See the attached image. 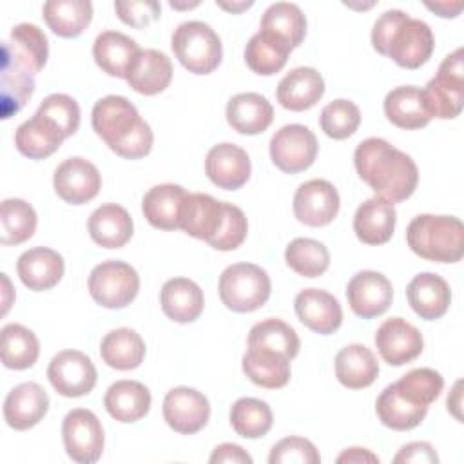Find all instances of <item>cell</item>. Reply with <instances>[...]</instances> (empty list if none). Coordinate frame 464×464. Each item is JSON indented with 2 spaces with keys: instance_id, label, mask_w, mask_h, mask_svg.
I'll return each mask as SVG.
<instances>
[{
  "instance_id": "obj_12",
  "label": "cell",
  "mask_w": 464,
  "mask_h": 464,
  "mask_svg": "<svg viewBox=\"0 0 464 464\" xmlns=\"http://www.w3.org/2000/svg\"><path fill=\"white\" fill-rule=\"evenodd\" d=\"M47 379L56 393L63 397H83L87 395L98 379L92 361L78 350L58 352L49 366Z\"/></svg>"
},
{
  "instance_id": "obj_2",
  "label": "cell",
  "mask_w": 464,
  "mask_h": 464,
  "mask_svg": "<svg viewBox=\"0 0 464 464\" xmlns=\"http://www.w3.org/2000/svg\"><path fill=\"white\" fill-rule=\"evenodd\" d=\"M92 129L121 158L140 160L152 149L154 134L125 96H105L92 107Z\"/></svg>"
},
{
  "instance_id": "obj_5",
  "label": "cell",
  "mask_w": 464,
  "mask_h": 464,
  "mask_svg": "<svg viewBox=\"0 0 464 464\" xmlns=\"http://www.w3.org/2000/svg\"><path fill=\"white\" fill-rule=\"evenodd\" d=\"M170 47L179 63L194 74H210L223 58L221 38L199 20L179 24L172 33Z\"/></svg>"
},
{
  "instance_id": "obj_50",
  "label": "cell",
  "mask_w": 464,
  "mask_h": 464,
  "mask_svg": "<svg viewBox=\"0 0 464 464\" xmlns=\"http://www.w3.org/2000/svg\"><path fill=\"white\" fill-rule=\"evenodd\" d=\"M270 464H319L321 455L317 448L303 437H286L272 446L268 455Z\"/></svg>"
},
{
  "instance_id": "obj_1",
  "label": "cell",
  "mask_w": 464,
  "mask_h": 464,
  "mask_svg": "<svg viewBox=\"0 0 464 464\" xmlns=\"http://www.w3.org/2000/svg\"><path fill=\"white\" fill-rule=\"evenodd\" d=\"M353 163L359 178L392 205L408 199L417 188L415 161L382 138L362 140L353 152Z\"/></svg>"
},
{
  "instance_id": "obj_29",
  "label": "cell",
  "mask_w": 464,
  "mask_h": 464,
  "mask_svg": "<svg viewBox=\"0 0 464 464\" xmlns=\"http://www.w3.org/2000/svg\"><path fill=\"white\" fill-rule=\"evenodd\" d=\"M150 392L138 381H116L109 386L103 397L107 413L118 422H136L143 419L150 410Z\"/></svg>"
},
{
  "instance_id": "obj_42",
  "label": "cell",
  "mask_w": 464,
  "mask_h": 464,
  "mask_svg": "<svg viewBox=\"0 0 464 464\" xmlns=\"http://www.w3.org/2000/svg\"><path fill=\"white\" fill-rule=\"evenodd\" d=\"M259 27V31L272 33L295 49L301 45L306 34V18L299 5L290 2H276L263 13Z\"/></svg>"
},
{
  "instance_id": "obj_17",
  "label": "cell",
  "mask_w": 464,
  "mask_h": 464,
  "mask_svg": "<svg viewBox=\"0 0 464 464\" xmlns=\"http://www.w3.org/2000/svg\"><path fill=\"white\" fill-rule=\"evenodd\" d=\"M53 185L65 203L83 205L100 192L102 176L89 160L74 156L56 167Z\"/></svg>"
},
{
  "instance_id": "obj_13",
  "label": "cell",
  "mask_w": 464,
  "mask_h": 464,
  "mask_svg": "<svg viewBox=\"0 0 464 464\" xmlns=\"http://www.w3.org/2000/svg\"><path fill=\"white\" fill-rule=\"evenodd\" d=\"M163 419L174 431L194 435L207 426L210 419V402L194 388H172L163 399Z\"/></svg>"
},
{
  "instance_id": "obj_43",
  "label": "cell",
  "mask_w": 464,
  "mask_h": 464,
  "mask_svg": "<svg viewBox=\"0 0 464 464\" xmlns=\"http://www.w3.org/2000/svg\"><path fill=\"white\" fill-rule=\"evenodd\" d=\"M299 337L295 330L281 319L268 317L256 323L248 332V348H265L277 352L290 361L299 353Z\"/></svg>"
},
{
  "instance_id": "obj_11",
  "label": "cell",
  "mask_w": 464,
  "mask_h": 464,
  "mask_svg": "<svg viewBox=\"0 0 464 464\" xmlns=\"http://www.w3.org/2000/svg\"><path fill=\"white\" fill-rule=\"evenodd\" d=\"M317 150L315 134L299 123L281 127L270 140L272 163L286 174L306 170L315 161Z\"/></svg>"
},
{
  "instance_id": "obj_7",
  "label": "cell",
  "mask_w": 464,
  "mask_h": 464,
  "mask_svg": "<svg viewBox=\"0 0 464 464\" xmlns=\"http://www.w3.org/2000/svg\"><path fill=\"white\" fill-rule=\"evenodd\" d=\"M219 297L223 304L237 314L261 308L272 292L268 274L254 263H236L219 276Z\"/></svg>"
},
{
  "instance_id": "obj_52",
  "label": "cell",
  "mask_w": 464,
  "mask_h": 464,
  "mask_svg": "<svg viewBox=\"0 0 464 464\" xmlns=\"http://www.w3.org/2000/svg\"><path fill=\"white\" fill-rule=\"evenodd\" d=\"M114 11L123 24L141 29L160 18L161 5L154 0H127L114 2Z\"/></svg>"
},
{
  "instance_id": "obj_21",
  "label": "cell",
  "mask_w": 464,
  "mask_h": 464,
  "mask_svg": "<svg viewBox=\"0 0 464 464\" xmlns=\"http://www.w3.org/2000/svg\"><path fill=\"white\" fill-rule=\"evenodd\" d=\"M49 410L47 392L38 382H22L14 386L4 401V419L18 431L36 426Z\"/></svg>"
},
{
  "instance_id": "obj_16",
  "label": "cell",
  "mask_w": 464,
  "mask_h": 464,
  "mask_svg": "<svg viewBox=\"0 0 464 464\" xmlns=\"http://www.w3.org/2000/svg\"><path fill=\"white\" fill-rule=\"evenodd\" d=\"M346 299L355 315L362 319H373L390 308L393 288L390 279L381 272L362 270L348 281Z\"/></svg>"
},
{
  "instance_id": "obj_39",
  "label": "cell",
  "mask_w": 464,
  "mask_h": 464,
  "mask_svg": "<svg viewBox=\"0 0 464 464\" xmlns=\"http://www.w3.org/2000/svg\"><path fill=\"white\" fill-rule=\"evenodd\" d=\"M375 411H377L379 420L386 428H392V430H397V431H406V430L417 428L424 420V417L428 413V408L419 406V404L404 399L395 390V386L392 382L377 397Z\"/></svg>"
},
{
  "instance_id": "obj_57",
  "label": "cell",
  "mask_w": 464,
  "mask_h": 464,
  "mask_svg": "<svg viewBox=\"0 0 464 464\" xmlns=\"http://www.w3.org/2000/svg\"><path fill=\"white\" fill-rule=\"evenodd\" d=\"M459 386H460V381H457L451 397H448V410H451L453 415L460 420L462 417H460V411H459V408H460V392H459Z\"/></svg>"
},
{
  "instance_id": "obj_48",
  "label": "cell",
  "mask_w": 464,
  "mask_h": 464,
  "mask_svg": "<svg viewBox=\"0 0 464 464\" xmlns=\"http://www.w3.org/2000/svg\"><path fill=\"white\" fill-rule=\"evenodd\" d=\"M361 123V111L350 100H334L326 103L319 114V125L328 138L346 140Z\"/></svg>"
},
{
  "instance_id": "obj_51",
  "label": "cell",
  "mask_w": 464,
  "mask_h": 464,
  "mask_svg": "<svg viewBox=\"0 0 464 464\" xmlns=\"http://www.w3.org/2000/svg\"><path fill=\"white\" fill-rule=\"evenodd\" d=\"M246 232H248V223L243 210L232 203H227V218H225L223 228L218 234V237L210 243V246L221 252L236 250L245 241Z\"/></svg>"
},
{
  "instance_id": "obj_14",
  "label": "cell",
  "mask_w": 464,
  "mask_h": 464,
  "mask_svg": "<svg viewBox=\"0 0 464 464\" xmlns=\"http://www.w3.org/2000/svg\"><path fill=\"white\" fill-rule=\"evenodd\" d=\"M227 218V203L210 194L188 192L179 210V228L208 245L218 237Z\"/></svg>"
},
{
  "instance_id": "obj_54",
  "label": "cell",
  "mask_w": 464,
  "mask_h": 464,
  "mask_svg": "<svg viewBox=\"0 0 464 464\" xmlns=\"http://www.w3.org/2000/svg\"><path fill=\"white\" fill-rule=\"evenodd\" d=\"M210 462L212 464H219V462H232V464H252V457L237 444L232 442H223L219 446L214 448L212 455H210Z\"/></svg>"
},
{
  "instance_id": "obj_8",
  "label": "cell",
  "mask_w": 464,
  "mask_h": 464,
  "mask_svg": "<svg viewBox=\"0 0 464 464\" xmlns=\"http://www.w3.org/2000/svg\"><path fill=\"white\" fill-rule=\"evenodd\" d=\"M49 44L45 33L34 24H18L2 42V71L34 78L45 65Z\"/></svg>"
},
{
  "instance_id": "obj_53",
  "label": "cell",
  "mask_w": 464,
  "mask_h": 464,
  "mask_svg": "<svg viewBox=\"0 0 464 464\" xmlns=\"http://www.w3.org/2000/svg\"><path fill=\"white\" fill-rule=\"evenodd\" d=\"M395 464L401 462H417V464H437L439 455L435 453L433 446L430 442H410L399 450V453L393 457Z\"/></svg>"
},
{
  "instance_id": "obj_49",
  "label": "cell",
  "mask_w": 464,
  "mask_h": 464,
  "mask_svg": "<svg viewBox=\"0 0 464 464\" xmlns=\"http://www.w3.org/2000/svg\"><path fill=\"white\" fill-rule=\"evenodd\" d=\"M38 112L49 118L65 138L72 136L80 127V107L74 98L69 94L54 92L44 98L38 107Z\"/></svg>"
},
{
  "instance_id": "obj_4",
  "label": "cell",
  "mask_w": 464,
  "mask_h": 464,
  "mask_svg": "<svg viewBox=\"0 0 464 464\" xmlns=\"http://www.w3.org/2000/svg\"><path fill=\"white\" fill-rule=\"evenodd\" d=\"M413 254L435 263H457L464 256V225L455 216L419 214L406 228Z\"/></svg>"
},
{
  "instance_id": "obj_28",
  "label": "cell",
  "mask_w": 464,
  "mask_h": 464,
  "mask_svg": "<svg viewBox=\"0 0 464 464\" xmlns=\"http://www.w3.org/2000/svg\"><path fill=\"white\" fill-rule=\"evenodd\" d=\"M65 136L62 130L38 111L33 118L18 125L14 132V147L29 160H44L56 152Z\"/></svg>"
},
{
  "instance_id": "obj_30",
  "label": "cell",
  "mask_w": 464,
  "mask_h": 464,
  "mask_svg": "<svg viewBox=\"0 0 464 464\" xmlns=\"http://www.w3.org/2000/svg\"><path fill=\"white\" fill-rule=\"evenodd\" d=\"M160 303L163 314L176 323L196 321L205 306L203 290L187 277L169 279L160 292Z\"/></svg>"
},
{
  "instance_id": "obj_26",
  "label": "cell",
  "mask_w": 464,
  "mask_h": 464,
  "mask_svg": "<svg viewBox=\"0 0 464 464\" xmlns=\"http://www.w3.org/2000/svg\"><path fill=\"white\" fill-rule=\"evenodd\" d=\"M397 212L392 203L375 196L361 203L353 216V232L364 245H384L392 239Z\"/></svg>"
},
{
  "instance_id": "obj_40",
  "label": "cell",
  "mask_w": 464,
  "mask_h": 464,
  "mask_svg": "<svg viewBox=\"0 0 464 464\" xmlns=\"http://www.w3.org/2000/svg\"><path fill=\"white\" fill-rule=\"evenodd\" d=\"M290 51L292 47L285 40L272 33L259 31L248 40L245 47V62L254 72L270 76L285 67Z\"/></svg>"
},
{
  "instance_id": "obj_44",
  "label": "cell",
  "mask_w": 464,
  "mask_h": 464,
  "mask_svg": "<svg viewBox=\"0 0 464 464\" xmlns=\"http://www.w3.org/2000/svg\"><path fill=\"white\" fill-rule=\"evenodd\" d=\"M274 422L270 406L256 397H241L230 408V424L245 439L265 437Z\"/></svg>"
},
{
  "instance_id": "obj_31",
  "label": "cell",
  "mask_w": 464,
  "mask_h": 464,
  "mask_svg": "<svg viewBox=\"0 0 464 464\" xmlns=\"http://www.w3.org/2000/svg\"><path fill=\"white\" fill-rule=\"evenodd\" d=\"M87 230L92 241L103 248H120L132 237V218L116 203H105L98 207L89 221Z\"/></svg>"
},
{
  "instance_id": "obj_18",
  "label": "cell",
  "mask_w": 464,
  "mask_h": 464,
  "mask_svg": "<svg viewBox=\"0 0 464 464\" xmlns=\"http://www.w3.org/2000/svg\"><path fill=\"white\" fill-rule=\"evenodd\" d=\"M337 188L326 179H310L297 187L294 194V214L308 227H324L339 212Z\"/></svg>"
},
{
  "instance_id": "obj_55",
  "label": "cell",
  "mask_w": 464,
  "mask_h": 464,
  "mask_svg": "<svg viewBox=\"0 0 464 464\" xmlns=\"http://www.w3.org/2000/svg\"><path fill=\"white\" fill-rule=\"evenodd\" d=\"M337 462L343 464H361V462H379V457L375 453H372L370 450L366 448H348L344 450L339 457H337Z\"/></svg>"
},
{
  "instance_id": "obj_33",
  "label": "cell",
  "mask_w": 464,
  "mask_h": 464,
  "mask_svg": "<svg viewBox=\"0 0 464 464\" xmlns=\"http://www.w3.org/2000/svg\"><path fill=\"white\" fill-rule=\"evenodd\" d=\"M140 51V45L120 31H103L92 44V56L96 65L109 76L116 78L127 76V71Z\"/></svg>"
},
{
  "instance_id": "obj_23",
  "label": "cell",
  "mask_w": 464,
  "mask_h": 464,
  "mask_svg": "<svg viewBox=\"0 0 464 464\" xmlns=\"http://www.w3.org/2000/svg\"><path fill=\"white\" fill-rule=\"evenodd\" d=\"M324 94V80L314 67H295L277 83L276 96L281 107L288 111H306Z\"/></svg>"
},
{
  "instance_id": "obj_20",
  "label": "cell",
  "mask_w": 464,
  "mask_h": 464,
  "mask_svg": "<svg viewBox=\"0 0 464 464\" xmlns=\"http://www.w3.org/2000/svg\"><path fill=\"white\" fill-rule=\"evenodd\" d=\"M299 321L315 334H334L343 323V308L339 301L326 290L304 288L294 301Z\"/></svg>"
},
{
  "instance_id": "obj_25",
  "label": "cell",
  "mask_w": 464,
  "mask_h": 464,
  "mask_svg": "<svg viewBox=\"0 0 464 464\" xmlns=\"http://www.w3.org/2000/svg\"><path fill=\"white\" fill-rule=\"evenodd\" d=\"M408 303L411 310L426 321L442 317L451 303V290L446 279L437 274L422 272L417 274L406 288Z\"/></svg>"
},
{
  "instance_id": "obj_38",
  "label": "cell",
  "mask_w": 464,
  "mask_h": 464,
  "mask_svg": "<svg viewBox=\"0 0 464 464\" xmlns=\"http://www.w3.org/2000/svg\"><path fill=\"white\" fill-rule=\"evenodd\" d=\"M100 355L114 370H134L145 359V343L136 330L116 328L102 339Z\"/></svg>"
},
{
  "instance_id": "obj_15",
  "label": "cell",
  "mask_w": 464,
  "mask_h": 464,
  "mask_svg": "<svg viewBox=\"0 0 464 464\" xmlns=\"http://www.w3.org/2000/svg\"><path fill=\"white\" fill-rule=\"evenodd\" d=\"M375 346L382 361L390 366H402L422 353V334L406 319H386L375 332Z\"/></svg>"
},
{
  "instance_id": "obj_37",
  "label": "cell",
  "mask_w": 464,
  "mask_h": 464,
  "mask_svg": "<svg viewBox=\"0 0 464 464\" xmlns=\"http://www.w3.org/2000/svg\"><path fill=\"white\" fill-rule=\"evenodd\" d=\"M49 29L62 38L80 36L92 20L89 0H49L42 7Z\"/></svg>"
},
{
  "instance_id": "obj_19",
  "label": "cell",
  "mask_w": 464,
  "mask_h": 464,
  "mask_svg": "<svg viewBox=\"0 0 464 464\" xmlns=\"http://www.w3.org/2000/svg\"><path fill=\"white\" fill-rule=\"evenodd\" d=\"M250 158L239 145L218 143L207 152L205 174L219 188L236 190L243 187L250 178Z\"/></svg>"
},
{
  "instance_id": "obj_34",
  "label": "cell",
  "mask_w": 464,
  "mask_h": 464,
  "mask_svg": "<svg viewBox=\"0 0 464 464\" xmlns=\"http://www.w3.org/2000/svg\"><path fill=\"white\" fill-rule=\"evenodd\" d=\"M379 375V362L364 344H348L335 355V377L350 390L368 388Z\"/></svg>"
},
{
  "instance_id": "obj_24",
  "label": "cell",
  "mask_w": 464,
  "mask_h": 464,
  "mask_svg": "<svg viewBox=\"0 0 464 464\" xmlns=\"http://www.w3.org/2000/svg\"><path fill=\"white\" fill-rule=\"evenodd\" d=\"M16 272L29 290H49L56 286L63 276V257L53 248L34 246L18 257Z\"/></svg>"
},
{
  "instance_id": "obj_10",
  "label": "cell",
  "mask_w": 464,
  "mask_h": 464,
  "mask_svg": "<svg viewBox=\"0 0 464 464\" xmlns=\"http://www.w3.org/2000/svg\"><path fill=\"white\" fill-rule=\"evenodd\" d=\"M62 439L67 455L78 464H92L103 453V428L91 410H71L62 422Z\"/></svg>"
},
{
  "instance_id": "obj_6",
  "label": "cell",
  "mask_w": 464,
  "mask_h": 464,
  "mask_svg": "<svg viewBox=\"0 0 464 464\" xmlns=\"http://www.w3.org/2000/svg\"><path fill=\"white\" fill-rule=\"evenodd\" d=\"M422 102L431 118L451 120L457 118L464 105V51L462 47L448 54L437 74L426 83Z\"/></svg>"
},
{
  "instance_id": "obj_47",
  "label": "cell",
  "mask_w": 464,
  "mask_h": 464,
  "mask_svg": "<svg viewBox=\"0 0 464 464\" xmlns=\"http://www.w3.org/2000/svg\"><path fill=\"white\" fill-rule=\"evenodd\" d=\"M393 386L404 399L430 408V404L440 395L444 379L433 368H415L395 381Z\"/></svg>"
},
{
  "instance_id": "obj_3",
  "label": "cell",
  "mask_w": 464,
  "mask_h": 464,
  "mask_svg": "<svg viewBox=\"0 0 464 464\" xmlns=\"http://www.w3.org/2000/svg\"><path fill=\"white\" fill-rule=\"evenodd\" d=\"M372 45L399 67L419 69L430 60L435 38L426 22L411 18L401 9H388L373 24Z\"/></svg>"
},
{
  "instance_id": "obj_22",
  "label": "cell",
  "mask_w": 464,
  "mask_h": 464,
  "mask_svg": "<svg viewBox=\"0 0 464 464\" xmlns=\"http://www.w3.org/2000/svg\"><path fill=\"white\" fill-rule=\"evenodd\" d=\"M125 80L140 94H160L170 85L172 62L158 49H141L132 60Z\"/></svg>"
},
{
  "instance_id": "obj_9",
  "label": "cell",
  "mask_w": 464,
  "mask_h": 464,
  "mask_svg": "<svg viewBox=\"0 0 464 464\" xmlns=\"http://www.w3.org/2000/svg\"><path fill=\"white\" fill-rule=\"evenodd\" d=\"M140 290L138 272L125 261H103L89 276V294L103 308H123Z\"/></svg>"
},
{
  "instance_id": "obj_58",
  "label": "cell",
  "mask_w": 464,
  "mask_h": 464,
  "mask_svg": "<svg viewBox=\"0 0 464 464\" xmlns=\"http://www.w3.org/2000/svg\"><path fill=\"white\" fill-rule=\"evenodd\" d=\"M219 7L227 9V11H232V13H241L243 9H248L254 2H232V4H227V2H216Z\"/></svg>"
},
{
  "instance_id": "obj_45",
  "label": "cell",
  "mask_w": 464,
  "mask_h": 464,
  "mask_svg": "<svg viewBox=\"0 0 464 464\" xmlns=\"http://www.w3.org/2000/svg\"><path fill=\"white\" fill-rule=\"evenodd\" d=\"M36 212L27 201L20 198L4 199L0 205V243L20 245L27 241L36 230Z\"/></svg>"
},
{
  "instance_id": "obj_46",
  "label": "cell",
  "mask_w": 464,
  "mask_h": 464,
  "mask_svg": "<svg viewBox=\"0 0 464 464\" xmlns=\"http://www.w3.org/2000/svg\"><path fill=\"white\" fill-rule=\"evenodd\" d=\"M285 261L303 277H319L330 266V252L317 239L295 237L285 250Z\"/></svg>"
},
{
  "instance_id": "obj_32",
  "label": "cell",
  "mask_w": 464,
  "mask_h": 464,
  "mask_svg": "<svg viewBox=\"0 0 464 464\" xmlns=\"http://www.w3.org/2000/svg\"><path fill=\"white\" fill-rule=\"evenodd\" d=\"M187 190L181 185L161 183L149 188L141 201L145 219L161 230L179 228V210L187 198Z\"/></svg>"
},
{
  "instance_id": "obj_59",
  "label": "cell",
  "mask_w": 464,
  "mask_h": 464,
  "mask_svg": "<svg viewBox=\"0 0 464 464\" xmlns=\"http://www.w3.org/2000/svg\"><path fill=\"white\" fill-rule=\"evenodd\" d=\"M2 281H4V285H5V297H4V310H2V314H5L7 310H9V299H7V294H9V279H7V276L5 274H2Z\"/></svg>"
},
{
  "instance_id": "obj_35",
  "label": "cell",
  "mask_w": 464,
  "mask_h": 464,
  "mask_svg": "<svg viewBox=\"0 0 464 464\" xmlns=\"http://www.w3.org/2000/svg\"><path fill=\"white\" fill-rule=\"evenodd\" d=\"M384 114L395 127L406 130L426 127L431 120L424 107L422 92L415 85L392 89L384 98Z\"/></svg>"
},
{
  "instance_id": "obj_36",
  "label": "cell",
  "mask_w": 464,
  "mask_h": 464,
  "mask_svg": "<svg viewBox=\"0 0 464 464\" xmlns=\"http://www.w3.org/2000/svg\"><path fill=\"white\" fill-rule=\"evenodd\" d=\"M243 372L257 386L276 390L290 381V359L265 348H248L243 355Z\"/></svg>"
},
{
  "instance_id": "obj_27",
  "label": "cell",
  "mask_w": 464,
  "mask_h": 464,
  "mask_svg": "<svg viewBox=\"0 0 464 464\" xmlns=\"http://www.w3.org/2000/svg\"><path fill=\"white\" fill-rule=\"evenodd\" d=\"M225 116L234 130L254 136L270 127L274 120V107L257 92H239L228 100Z\"/></svg>"
},
{
  "instance_id": "obj_60",
  "label": "cell",
  "mask_w": 464,
  "mask_h": 464,
  "mask_svg": "<svg viewBox=\"0 0 464 464\" xmlns=\"http://www.w3.org/2000/svg\"><path fill=\"white\" fill-rule=\"evenodd\" d=\"M199 5V2H190V4H178V2H170V7L172 9H190V7H196Z\"/></svg>"
},
{
  "instance_id": "obj_41",
  "label": "cell",
  "mask_w": 464,
  "mask_h": 464,
  "mask_svg": "<svg viewBox=\"0 0 464 464\" xmlns=\"http://www.w3.org/2000/svg\"><path fill=\"white\" fill-rule=\"evenodd\" d=\"M40 355L36 335L18 323H9L0 332V357L9 370L31 368Z\"/></svg>"
},
{
  "instance_id": "obj_56",
  "label": "cell",
  "mask_w": 464,
  "mask_h": 464,
  "mask_svg": "<svg viewBox=\"0 0 464 464\" xmlns=\"http://www.w3.org/2000/svg\"><path fill=\"white\" fill-rule=\"evenodd\" d=\"M426 7L431 9L433 13H437V14L442 16V18H453V16H457V14L462 11L464 4H462V2H457V4H451V2H435V4H430V2H426Z\"/></svg>"
}]
</instances>
